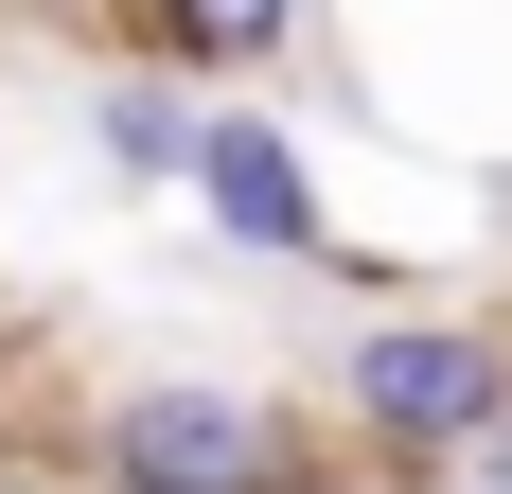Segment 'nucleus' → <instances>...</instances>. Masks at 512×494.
I'll use <instances>...</instances> for the list:
<instances>
[{
  "label": "nucleus",
  "mask_w": 512,
  "mask_h": 494,
  "mask_svg": "<svg viewBox=\"0 0 512 494\" xmlns=\"http://www.w3.org/2000/svg\"><path fill=\"white\" fill-rule=\"evenodd\" d=\"M318 36V0H124V53L177 71V89H230V71H283Z\"/></svg>",
  "instance_id": "nucleus-4"
},
{
  "label": "nucleus",
  "mask_w": 512,
  "mask_h": 494,
  "mask_svg": "<svg viewBox=\"0 0 512 494\" xmlns=\"http://www.w3.org/2000/svg\"><path fill=\"white\" fill-rule=\"evenodd\" d=\"M0 494H36V477H0Z\"/></svg>",
  "instance_id": "nucleus-6"
},
{
  "label": "nucleus",
  "mask_w": 512,
  "mask_h": 494,
  "mask_svg": "<svg viewBox=\"0 0 512 494\" xmlns=\"http://www.w3.org/2000/svg\"><path fill=\"white\" fill-rule=\"evenodd\" d=\"M106 494H318V424L230 371H142L106 406Z\"/></svg>",
  "instance_id": "nucleus-2"
},
{
  "label": "nucleus",
  "mask_w": 512,
  "mask_h": 494,
  "mask_svg": "<svg viewBox=\"0 0 512 494\" xmlns=\"http://www.w3.org/2000/svg\"><path fill=\"white\" fill-rule=\"evenodd\" d=\"M177 195H195V230H212V247H248V265H318V247H336L318 142H301V124H265V106H212Z\"/></svg>",
  "instance_id": "nucleus-3"
},
{
  "label": "nucleus",
  "mask_w": 512,
  "mask_h": 494,
  "mask_svg": "<svg viewBox=\"0 0 512 494\" xmlns=\"http://www.w3.org/2000/svg\"><path fill=\"white\" fill-rule=\"evenodd\" d=\"M336 424L371 477H477L512 424V318H371L336 336Z\"/></svg>",
  "instance_id": "nucleus-1"
},
{
  "label": "nucleus",
  "mask_w": 512,
  "mask_h": 494,
  "mask_svg": "<svg viewBox=\"0 0 512 494\" xmlns=\"http://www.w3.org/2000/svg\"><path fill=\"white\" fill-rule=\"evenodd\" d=\"M195 124H212V89H177V71H106L89 89V159L124 195H177L195 177Z\"/></svg>",
  "instance_id": "nucleus-5"
}]
</instances>
